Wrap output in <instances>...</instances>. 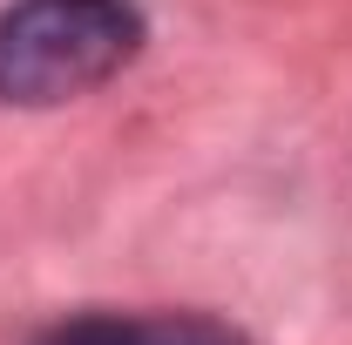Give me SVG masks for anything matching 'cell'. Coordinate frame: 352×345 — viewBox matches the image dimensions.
Here are the masks:
<instances>
[{
  "label": "cell",
  "instance_id": "6da1fadb",
  "mask_svg": "<svg viewBox=\"0 0 352 345\" xmlns=\"http://www.w3.org/2000/svg\"><path fill=\"white\" fill-rule=\"evenodd\" d=\"M142 47L135 0H14L0 7V102L54 109L109 75H122Z\"/></svg>",
  "mask_w": 352,
  "mask_h": 345
},
{
  "label": "cell",
  "instance_id": "7a4b0ae2",
  "mask_svg": "<svg viewBox=\"0 0 352 345\" xmlns=\"http://www.w3.org/2000/svg\"><path fill=\"white\" fill-rule=\"evenodd\" d=\"M34 345H251L204 311H88L47 325Z\"/></svg>",
  "mask_w": 352,
  "mask_h": 345
}]
</instances>
